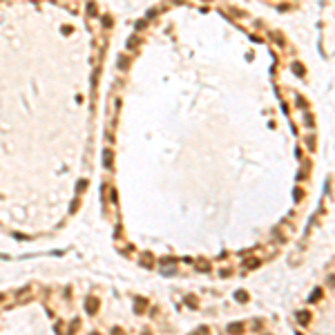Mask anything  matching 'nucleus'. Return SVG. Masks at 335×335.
Wrapping results in <instances>:
<instances>
[{
	"instance_id": "obj_1",
	"label": "nucleus",
	"mask_w": 335,
	"mask_h": 335,
	"mask_svg": "<svg viewBox=\"0 0 335 335\" xmlns=\"http://www.w3.org/2000/svg\"><path fill=\"white\" fill-rule=\"evenodd\" d=\"M85 308H87V313H92V315H94V313H96V308H98V299H94V297H87V299H85Z\"/></svg>"
},
{
	"instance_id": "obj_2",
	"label": "nucleus",
	"mask_w": 335,
	"mask_h": 335,
	"mask_svg": "<svg viewBox=\"0 0 335 335\" xmlns=\"http://www.w3.org/2000/svg\"><path fill=\"white\" fill-rule=\"evenodd\" d=\"M103 166L107 170H112V152L110 150H105V154H103Z\"/></svg>"
},
{
	"instance_id": "obj_3",
	"label": "nucleus",
	"mask_w": 335,
	"mask_h": 335,
	"mask_svg": "<svg viewBox=\"0 0 335 335\" xmlns=\"http://www.w3.org/2000/svg\"><path fill=\"white\" fill-rule=\"evenodd\" d=\"M228 331H230V333H241V331H244V324H241V322H235V324L228 326Z\"/></svg>"
},
{
	"instance_id": "obj_4",
	"label": "nucleus",
	"mask_w": 335,
	"mask_h": 335,
	"mask_svg": "<svg viewBox=\"0 0 335 335\" xmlns=\"http://www.w3.org/2000/svg\"><path fill=\"white\" fill-rule=\"evenodd\" d=\"M297 319H299V324H306L311 319V315H308V313H297Z\"/></svg>"
},
{
	"instance_id": "obj_5",
	"label": "nucleus",
	"mask_w": 335,
	"mask_h": 335,
	"mask_svg": "<svg viewBox=\"0 0 335 335\" xmlns=\"http://www.w3.org/2000/svg\"><path fill=\"white\" fill-rule=\"evenodd\" d=\"M143 306H145L143 299H137V313H143Z\"/></svg>"
},
{
	"instance_id": "obj_6",
	"label": "nucleus",
	"mask_w": 335,
	"mask_h": 335,
	"mask_svg": "<svg viewBox=\"0 0 335 335\" xmlns=\"http://www.w3.org/2000/svg\"><path fill=\"white\" fill-rule=\"evenodd\" d=\"M237 299H239V302H246V299H248V295L244 293V290H239V293H237Z\"/></svg>"
},
{
	"instance_id": "obj_7",
	"label": "nucleus",
	"mask_w": 335,
	"mask_h": 335,
	"mask_svg": "<svg viewBox=\"0 0 335 335\" xmlns=\"http://www.w3.org/2000/svg\"><path fill=\"white\" fill-rule=\"evenodd\" d=\"M319 297H322V290H319V288H317V290H315V293H313V297H311V299H313V302H315V299H319Z\"/></svg>"
},
{
	"instance_id": "obj_8",
	"label": "nucleus",
	"mask_w": 335,
	"mask_h": 335,
	"mask_svg": "<svg viewBox=\"0 0 335 335\" xmlns=\"http://www.w3.org/2000/svg\"><path fill=\"white\" fill-rule=\"evenodd\" d=\"M195 335H208V329H206V326H201V331H197Z\"/></svg>"
},
{
	"instance_id": "obj_9",
	"label": "nucleus",
	"mask_w": 335,
	"mask_h": 335,
	"mask_svg": "<svg viewBox=\"0 0 335 335\" xmlns=\"http://www.w3.org/2000/svg\"><path fill=\"white\" fill-rule=\"evenodd\" d=\"M197 266H199V268H201V270H208V264H206V261H199V264H197Z\"/></svg>"
},
{
	"instance_id": "obj_10",
	"label": "nucleus",
	"mask_w": 335,
	"mask_h": 335,
	"mask_svg": "<svg viewBox=\"0 0 335 335\" xmlns=\"http://www.w3.org/2000/svg\"><path fill=\"white\" fill-rule=\"evenodd\" d=\"M112 335H123V331H121V329H114V331H112Z\"/></svg>"
},
{
	"instance_id": "obj_11",
	"label": "nucleus",
	"mask_w": 335,
	"mask_h": 335,
	"mask_svg": "<svg viewBox=\"0 0 335 335\" xmlns=\"http://www.w3.org/2000/svg\"><path fill=\"white\" fill-rule=\"evenodd\" d=\"M92 335H98V333H92Z\"/></svg>"
},
{
	"instance_id": "obj_12",
	"label": "nucleus",
	"mask_w": 335,
	"mask_h": 335,
	"mask_svg": "<svg viewBox=\"0 0 335 335\" xmlns=\"http://www.w3.org/2000/svg\"><path fill=\"white\" fill-rule=\"evenodd\" d=\"M143 335H150V333H143Z\"/></svg>"
},
{
	"instance_id": "obj_13",
	"label": "nucleus",
	"mask_w": 335,
	"mask_h": 335,
	"mask_svg": "<svg viewBox=\"0 0 335 335\" xmlns=\"http://www.w3.org/2000/svg\"><path fill=\"white\" fill-rule=\"evenodd\" d=\"M0 299H2V295H0Z\"/></svg>"
}]
</instances>
